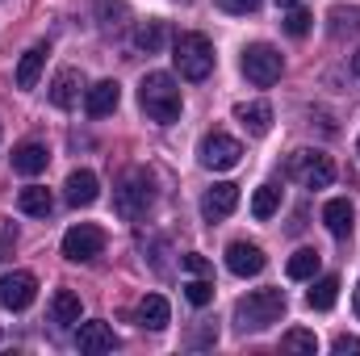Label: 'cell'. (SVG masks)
<instances>
[{
  "label": "cell",
  "mask_w": 360,
  "mask_h": 356,
  "mask_svg": "<svg viewBox=\"0 0 360 356\" xmlns=\"http://www.w3.org/2000/svg\"><path fill=\"white\" fill-rule=\"evenodd\" d=\"M51 323H59V327L80 323V298H76L72 289H59V293L51 298Z\"/></svg>",
  "instance_id": "obj_22"
},
{
  "label": "cell",
  "mask_w": 360,
  "mask_h": 356,
  "mask_svg": "<svg viewBox=\"0 0 360 356\" xmlns=\"http://www.w3.org/2000/svg\"><path fill=\"white\" fill-rule=\"evenodd\" d=\"M63 197H68V205H92L96 197H101V180H96V172H89V168H76L72 177H68V184H63Z\"/></svg>",
  "instance_id": "obj_13"
},
{
  "label": "cell",
  "mask_w": 360,
  "mask_h": 356,
  "mask_svg": "<svg viewBox=\"0 0 360 356\" xmlns=\"http://www.w3.org/2000/svg\"><path fill=\"white\" fill-rule=\"evenodd\" d=\"M293 4H302V0H276V8H293Z\"/></svg>",
  "instance_id": "obj_35"
},
{
  "label": "cell",
  "mask_w": 360,
  "mask_h": 356,
  "mask_svg": "<svg viewBox=\"0 0 360 356\" xmlns=\"http://www.w3.org/2000/svg\"><path fill=\"white\" fill-rule=\"evenodd\" d=\"M117 101H122L117 80H101V84H92V89L84 92V109H89V117H109V113L117 109Z\"/></svg>",
  "instance_id": "obj_15"
},
{
  "label": "cell",
  "mask_w": 360,
  "mask_h": 356,
  "mask_svg": "<svg viewBox=\"0 0 360 356\" xmlns=\"http://www.w3.org/2000/svg\"><path fill=\"white\" fill-rule=\"evenodd\" d=\"M184 268H188L193 276H205V272H210V260H205V256H197V252H188V256H184Z\"/></svg>",
  "instance_id": "obj_34"
},
{
  "label": "cell",
  "mask_w": 360,
  "mask_h": 356,
  "mask_svg": "<svg viewBox=\"0 0 360 356\" xmlns=\"http://www.w3.org/2000/svg\"><path fill=\"white\" fill-rule=\"evenodd\" d=\"M46 55H51L46 42H34V46L21 55V63H17V89H38V76H42V68H46Z\"/></svg>",
  "instance_id": "obj_16"
},
{
  "label": "cell",
  "mask_w": 360,
  "mask_h": 356,
  "mask_svg": "<svg viewBox=\"0 0 360 356\" xmlns=\"http://www.w3.org/2000/svg\"><path fill=\"white\" fill-rule=\"evenodd\" d=\"M276 210H281V189H276V184H260L256 197H252V214L264 222V218H272Z\"/></svg>",
  "instance_id": "obj_26"
},
{
  "label": "cell",
  "mask_w": 360,
  "mask_h": 356,
  "mask_svg": "<svg viewBox=\"0 0 360 356\" xmlns=\"http://www.w3.org/2000/svg\"><path fill=\"white\" fill-rule=\"evenodd\" d=\"M46 164H51V151H46L42 143H21V147H13V172L38 177V172H46Z\"/></svg>",
  "instance_id": "obj_17"
},
{
  "label": "cell",
  "mask_w": 360,
  "mask_h": 356,
  "mask_svg": "<svg viewBox=\"0 0 360 356\" xmlns=\"http://www.w3.org/2000/svg\"><path fill=\"white\" fill-rule=\"evenodd\" d=\"M226 268H231L235 276H256V272H264V252H260L256 243L235 239V243L226 248Z\"/></svg>",
  "instance_id": "obj_12"
},
{
  "label": "cell",
  "mask_w": 360,
  "mask_h": 356,
  "mask_svg": "<svg viewBox=\"0 0 360 356\" xmlns=\"http://www.w3.org/2000/svg\"><path fill=\"white\" fill-rule=\"evenodd\" d=\"M184 298H188L193 306H210V302H214V281H205V276H193V281L184 285Z\"/></svg>",
  "instance_id": "obj_30"
},
{
  "label": "cell",
  "mask_w": 360,
  "mask_h": 356,
  "mask_svg": "<svg viewBox=\"0 0 360 356\" xmlns=\"http://www.w3.org/2000/svg\"><path fill=\"white\" fill-rule=\"evenodd\" d=\"M101 252H105V231H101V227H92V222L68 227V235H63V256H68L72 265H89Z\"/></svg>",
  "instance_id": "obj_8"
},
{
  "label": "cell",
  "mask_w": 360,
  "mask_h": 356,
  "mask_svg": "<svg viewBox=\"0 0 360 356\" xmlns=\"http://www.w3.org/2000/svg\"><path fill=\"white\" fill-rule=\"evenodd\" d=\"M281 21H285V34H289V38H306V34H310V25H314V17H310L302 4L285 8V17H281Z\"/></svg>",
  "instance_id": "obj_29"
},
{
  "label": "cell",
  "mask_w": 360,
  "mask_h": 356,
  "mask_svg": "<svg viewBox=\"0 0 360 356\" xmlns=\"http://www.w3.org/2000/svg\"><path fill=\"white\" fill-rule=\"evenodd\" d=\"M356 151H360V139H356Z\"/></svg>",
  "instance_id": "obj_38"
},
{
  "label": "cell",
  "mask_w": 360,
  "mask_h": 356,
  "mask_svg": "<svg viewBox=\"0 0 360 356\" xmlns=\"http://www.w3.org/2000/svg\"><path fill=\"white\" fill-rule=\"evenodd\" d=\"M17 205H21V214H30V218H51L55 197H51V189L30 184V189H21V193H17Z\"/></svg>",
  "instance_id": "obj_21"
},
{
  "label": "cell",
  "mask_w": 360,
  "mask_h": 356,
  "mask_svg": "<svg viewBox=\"0 0 360 356\" xmlns=\"http://www.w3.org/2000/svg\"><path fill=\"white\" fill-rule=\"evenodd\" d=\"M218 8L222 13H235V17H248V13L260 8V0H218Z\"/></svg>",
  "instance_id": "obj_32"
},
{
  "label": "cell",
  "mask_w": 360,
  "mask_h": 356,
  "mask_svg": "<svg viewBox=\"0 0 360 356\" xmlns=\"http://www.w3.org/2000/svg\"><path fill=\"white\" fill-rule=\"evenodd\" d=\"M235 205H239V184L218 180V184L205 189V197H201V218H205V222H222V218L235 214Z\"/></svg>",
  "instance_id": "obj_10"
},
{
  "label": "cell",
  "mask_w": 360,
  "mask_h": 356,
  "mask_svg": "<svg viewBox=\"0 0 360 356\" xmlns=\"http://www.w3.org/2000/svg\"><path fill=\"white\" fill-rule=\"evenodd\" d=\"M281 348H285V352H306V356H314V352H319V340H314V331H302V327H293V331H285V336H281Z\"/></svg>",
  "instance_id": "obj_28"
},
{
  "label": "cell",
  "mask_w": 360,
  "mask_h": 356,
  "mask_svg": "<svg viewBox=\"0 0 360 356\" xmlns=\"http://www.w3.org/2000/svg\"><path fill=\"white\" fill-rule=\"evenodd\" d=\"M331 348H335V356H360V340L356 336H335V344H331Z\"/></svg>",
  "instance_id": "obj_33"
},
{
  "label": "cell",
  "mask_w": 360,
  "mask_h": 356,
  "mask_svg": "<svg viewBox=\"0 0 360 356\" xmlns=\"http://www.w3.org/2000/svg\"><path fill=\"white\" fill-rule=\"evenodd\" d=\"M285 168H289V177L297 180L302 189H327V184L335 180V164H331V155H323V151H310V147L293 151Z\"/></svg>",
  "instance_id": "obj_6"
},
{
  "label": "cell",
  "mask_w": 360,
  "mask_h": 356,
  "mask_svg": "<svg viewBox=\"0 0 360 356\" xmlns=\"http://www.w3.org/2000/svg\"><path fill=\"white\" fill-rule=\"evenodd\" d=\"M352 72H356V76H360V51H356V55H352Z\"/></svg>",
  "instance_id": "obj_36"
},
{
  "label": "cell",
  "mask_w": 360,
  "mask_h": 356,
  "mask_svg": "<svg viewBox=\"0 0 360 356\" xmlns=\"http://www.w3.org/2000/svg\"><path fill=\"white\" fill-rule=\"evenodd\" d=\"M327 17L335 34H360V4H335Z\"/></svg>",
  "instance_id": "obj_25"
},
{
  "label": "cell",
  "mask_w": 360,
  "mask_h": 356,
  "mask_svg": "<svg viewBox=\"0 0 360 356\" xmlns=\"http://www.w3.org/2000/svg\"><path fill=\"white\" fill-rule=\"evenodd\" d=\"M13 248H17V227L8 218H0V260H8Z\"/></svg>",
  "instance_id": "obj_31"
},
{
  "label": "cell",
  "mask_w": 360,
  "mask_h": 356,
  "mask_svg": "<svg viewBox=\"0 0 360 356\" xmlns=\"http://www.w3.org/2000/svg\"><path fill=\"white\" fill-rule=\"evenodd\" d=\"M197 160H201V168H210V172H231V168L243 160V147H239V139L214 130V134H205V139L197 143Z\"/></svg>",
  "instance_id": "obj_7"
},
{
  "label": "cell",
  "mask_w": 360,
  "mask_h": 356,
  "mask_svg": "<svg viewBox=\"0 0 360 356\" xmlns=\"http://www.w3.org/2000/svg\"><path fill=\"white\" fill-rule=\"evenodd\" d=\"M151 201H155V177H151L147 168H130L126 180L117 184V197H113L117 214H122L126 222H134V218H143V214L151 210Z\"/></svg>",
  "instance_id": "obj_4"
},
{
  "label": "cell",
  "mask_w": 360,
  "mask_h": 356,
  "mask_svg": "<svg viewBox=\"0 0 360 356\" xmlns=\"http://www.w3.org/2000/svg\"><path fill=\"white\" fill-rule=\"evenodd\" d=\"M319 265H323V256H319L314 248H302V252H293V256H289V265H285V272H289L293 281H314V272H319Z\"/></svg>",
  "instance_id": "obj_24"
},
{
  "label": "cell",
  "mask_w": 360,
  "mask_h": 356,
  "mask_svg": "<svg viewBox=\"0 0 360 356\" xmlns=\"http://www.w3.org/2000/svg\"><path fill=\"white\" fill-rule=\"evenodd\" d=\"M139 105H143V113H147L151 122L172 126V122L180 117V89H176V80H172L168 72H151V76H143V84H139Z\"/></svg>",
  "instance_id": "obj_1"
},
{
  "label": "cell",
  "mask_w": 360,
  "mask_h": 356,
  "mask_svg": "<svg viewBox=\"0 0 360 356\" xmlns=\"http://www.w3.org/2000/svg\"><path fill=\"white\" fill-rule=\"evenodd\" d=\"M38 298V276L34 272H4L0 276V306L4 310H25L30 302Z\"/></svg>",
  "instance_id": "obj_9"
},
{
  "label": "cell",
  "mask_w": 360,
  "mask_h": 356,
  "mask_svg": "<svg viewBox=\"0 0 360 356\" xmlns=\"http://www.w3.org/2000/svg\"><path fill=\"white\" fill-rule=\"evenodd\" d=\"M335 298H340V276H319V281L310 285V293H306L310 310H331Z\"/></svg>",
  "instance_id": "obj_23"
},
{
  "label": "cell",
  "mask_w": 360,
  "mask_h": 356,
  "mask_svg": "<svg viewBox=\"0 0 360 356\" xmlns=\"http://www.w3.org/2000/svg\"><path fill=\"white\" fill-rule=\"evenodd\" d=\"M356 314H360V285H356Z\"/></svg>",
  "instance_id": "obj_37"
},
{
  "label": "cell",
  "mask_w": 360,
  "mask_h": 356,
  "mask_svg": "<svg viewBox=\"0 0 360 356\" xmlns=\"http://www.w3.org/2000/svg\"><path fill=\"white\" fill-rule=\"evenodd\" d=\"M80 92H84V76L76 68H63L55 80H51V105L55 109H76L80 105Z\"/></svg>",
  "instance_id": "obj_11"
},
{
  "label": "cell",
  "mask_w": 360,
  "mask_h": 356,
  "mask_svg": "<svg viewBox=\"0 0 360 356\" xmlns=\"http://www.w3.org/2000/svg\"><path fill=\"white\" fill-rule=\"evenodd\" d=\"M164 38H168L164 21H147V25H139V34H134V46H139V51H147V55H155V51L164 46Z\"/></svg>",
  "instance_id": "obj_27"
},
{
  "label": "cell",
  "mask_w": 360,
  "mask_h": 356,
  "mask_svg": "<svg viewBox=\"0 0 360 356\" xmlns=\"http://www.w3.org/2000/svg\"><path fill=\"white\" fill-rule=\"evenodd\" d=\"M285 314V293L281 289H256L248 298L235 302V327L248 336V331H269L272 323H281Z\"/></svg>",
  "instance_id": "obj_2"
},
{
  "label": "cell",
  "mask_w": 360,
  "mask_h": 356,
  "mask_svg": "<svg viewBox=\"0 0 360 356\" xmlns=\"http://www.w3.org/2000/svg\"><path fill=\"white\" fill-rule=\"evenodd\" d=\"M168 319H172V306H168L164 293H147V298L139 302V327H147V331H164Z\"/></svg>",
  "instance_id": "obj_19"
},
{
  "label": "cell",
  "mask_w": 360,
  "mask_h": 356,
  "mask_svg": "<svg viewBox=\"0 0 360 356\" xmlns=\"http://www.w3.org/2000/svg\"><path fill=\"white\" fill-rule=\"evenodd\" d=\"M172 63H176L180 80H205L214 72V46L205 34H180L172 42Z\"/></svg>",
  "instance_id": "obj_3"
},
{
  "label": "cell",
  "mask_w": 360,
  "mask_h": 356,
  "mask_svg": "<svg viewBox=\"0 0 360 356\" xmlns=\"http://www.w3.org/2000/svg\"><path fill=\"white\" fill-rule=\"evenodd\" d=\"M352 201L348 197H335V201H327L323 205V222H327V231L335 235V239H348L352 235Z\"/></svg>",
  "instance_id": "obj_20"
},
{
  "label": "cell",
  "mask_w": 360,
  "mask_h": 356,
  "mask_svg": "<svg viewBox=\"0 0 360 356\" xmlns=\"http://www.w3.org/2000/svg\"><path fill=\"white\" fill-rule=\"evenodd\" d=\"M76 344H80V352H113V348H117V336H113L109 323L92 319V323H80Z\"/></svg>",
  "instance_id": "obj_14"
},
{
  "label": "cell",
  "mask_w": 360,
  "mask_h": 356,
  "mask_svg": "<svg viewBox=\"0 0 360 356\" xmlns=\"http://www.w3.org/2000/svg\"><path fill=\"white\" fill-rule=\"evenodd\" d=\"M235 117L248 126V134H256V139H264L272 130V105L269 101H243V105H235Z\"/></svg>",
  "instance_id": "obj_18"
},
{
  "label": "cell",
  "mask_w": 360,
  "mask_h": 356,
  "mask_svg": "<svg viewBox=\"0 0 360 356\" xmlns=\"http://www.w3.org/2000/svg\"><path fill=\"white\" fill-rule=\"evenodd\" d=\"M239 68H243V76H248L256 89H269V84H276V80H281L285 59H281V51H276V46H269V42H252V46H243Z\"/></svg>",
  "instance_id": "obj_5"
}]
</instances>
